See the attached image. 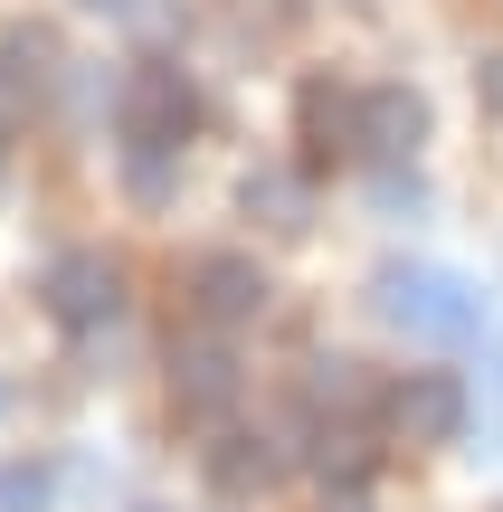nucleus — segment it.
Instances as JSON below:
<instances>
[{
  "instance_id": "f257e3e1",
  "label": "nucleus",
  "mask_w": 503,
  "mask_h": 512,
  "mask_svg": "<svg viewBox=\"0 0 503 512\" xmlns=\"http://www.w3.org/2000/svg\"><path fill=\"white\" fill-rule=\"evenodd\" d=\"M371 313L409 342H475L485 332V294L447 266H380L371 275Z\"/></svg>"
},
{
  "instance_id": "f03ea898",
  "label": "nucleus",
  "mask_w": 503,
  "mask_h": 512,
  "mask_svg": "<svg viewBox=\"0 0 503 512\" xmlns=\"http://www.w3.org/2000/svg\"><path fill=\"white\" fill-rule=\"evenodd\" d=\"M38 304H48L76 342H86V332H114L124 323V266H114L105 247H67V256H48V275H38Z\"/></svg>"
},
{
  "instance_id": "7ed1b4c3",
  "label": "nucleus",
  "mask_w": 503,
  "mask_h": 512,
  "mask_svg": "<svg viewBox=\"0 0 503 512\" xmlns=\"http://www.w3.org/2000/svg\"><path fill=\"white\" fill-rule=\"evenodd\" d=\"M114 114H124V143L181 152L190 133H200V86H190L181 67H162V57H143V67L124 76V95H114Z\"/></svg>"
},
{
  "instance_id": "20e7f679",
  "label": "nucleus",
  "mask_w": 503,
  "mask_h": 512,
  "mask_svg": "<svg viewBox=\"0 0 503 512\" xmlns=\"http://www.w3.org/2000/svg\"><path fill=\"white\" fill-rule=\"evenodd\" d=\"M238 351H228V332H190V342H171V408H181L190 427H228L238 418Z\"/></svg>"
},
{
  "instance_id": "39448f33",
  "label": "nucleus",
  "mask_w": 503,
  "mask_h": 512,
  "mask_svg": "<svg viewBox=\"0 0 503 512\" xmlns=\"http://www.w3.org/2000/svg\"><path fill=\"white\" fill-rule=\"evenodd\" d=\"M266 304H276V285H266L257 256L219 247V256H200V266H190V313H200L209 332H247Z\"/></svg>"
},
{
  "instance_id": "423d86ee",
  "label": "nucleus",
  "mask_w": 503,
  "mask_h": 512,
  "mask_svg": "<svg viewBox=\"0 0 503 512\" xmlns=\"http://www.w3.org/2000/svg\"><path fill=\"white\" fill-rule=\"evenodd\" d=\"M390 418H399V437H409V446H456L475 427V399H466L456 370H418V380L390 389Z\"/></svg>"
},
{
  "instance_id": "0eeeda50",
  "label": "nucleus",
  "mask_w": 503,
  "mask_h": 512,
  "mask_svg": "<svg viewBox=\"0 0 503 512\" xmlns=\"http://www.w3.org/2000/svg\"><path fill=\"white\" fill-rule=\"evenodd\" d=\"M295 133H304V162L361 152V95L333 86V76H304V86H295Z\"/></svg>"
},
{
  "instance_id": "6e6552de",
  "label": "nucleus",
  "mask_w": 503,
  "mask_h": 512,
  "mask_svg": "<svg viewBox=\"0 0 503 512\" xmlns=\"http://www.w3.org/2000/svg\"><path fill=\"white\" fill-rule=\"evenodd\" d=\"M418 143H428L418 86H361V162H409Z\"/></svg>"
},
{
  "instance_id": "1a4fd4ad",
  "label": "nucleus",
  "mask_w": 503,
  "mask_h": 512,
  "mask_svg": "<svg viewBox=\"0 0 503 512\" xmlns=\"http://www.w3.org/2000/svg\"><path fill=\"white\" fill-rule=\"evenodd\" d=\"M380 408V380L361 361H304V418H371Z\"/></svg>"
},
{
  "instance_id": "9d476101",
  "label": "nucleus",
  "mask_w": 503,
  "mask_h": 512,
  "mask_svg": "<svg viewBox=\"0 0 503 512\" xmlns=\"http://www.w3.org/2000/svg\"><path fill=\"white\" fill-rule=\"evenodd\" d=\"M57 67H67V57H57L48 29H0V86H10V95H29V105H38V95L57 86Z\"/></svg>"
},
{
  "instance_id": "9b49d317",
  "label": "nucleus",
  "mask_w": 503,
  "mask_h": 512,
  "mask_svg": "<svg viewBox=\"0 0 503 512\" xmlns=\"http://www.w3.org/2000/svg\"><path fill=\"white\" fill-rule=\"evenodd\" d=\"M304 465H314V475L333 484V494H361L380 456L361 446V427H333V418H323V427H314V446H304Z\"/></svg>"
},
{
  "instance_id": "f8f14e48",
  "label": "nucleus",
  "mask_w": 503,
  "mask_h": 512,
  "mask_svg": "<svg viewBox=\"0 0 503 512\" xmlns=\"http://www.w3.org/2000/svg\"><path fill=\"white\" fill-rule=\"evenodd\" d=\"M304 209H314V200H304V181H295V171H257V181H247V219H257V228H276V238H304V228H314Z\"/></svg>"
},
{
  "instance_id": "ddd939ff",
  "label": "nucleus",
  "mask_w": 503,
  "mask_h": 512,
  "mask_svg": "<svg viewBox=\"0 0 503 512\" xmlns=\"http://www.w3.org/2000/svg\"><path fill=\"white\" fill-rule=\"evenodd\" d=\"M171 190H181V152L124 143V200H133V209H171Z\"/></svg>"
},
{
  "instance_id": "4468645a",
  "label": "nucleus",
  "mask_w": 503,
  "mask_h": 512,
  "mask_svg": "<svg viewBox=\"0 0 503 512\" xmlns=\"http://www.w3.org/2000/svg\"><path fill=\"white\" fill-rule=\"evenodd\" d=\"M48 494H57V465H38V456L0 465V512H48Z\"/></svg>"
},
{
  "instance_id": "2eb2a0df",
  "label": "nucleus",
  "mask_w": 503,
  "mask_h": 512,
  "mask_svg": "<svg viewBox=\"0 0 503 512\" xmlns=\"http://www.w3.org/2000/svg\"><path fill=\"white\" fill-rule=\"evenodd\" d=\"M371 200L390 209V219H418V200H428V190H418V181H409V171H399V162H380V181H371Z\"/></svg>"
},
{
  "instance_id": "dca6fc26",
  "label": "nucleus",
  "mask_w": 503,
  "mask_h": 512,
  "mask_svg": "<svg viewBox=\"0 0 503 512\" xmlns=\"http://www.w3.org/2000/svg\"><path fill=\"white\" fill-rule=\"evenodd\" d=\"M475 95H485V114L503 124V48H485V57H475Z\"/></svg>"
},
{
  "instance_id": "f3484780",
  "label": "nucleus",
  "mask_w": 503,
  "mask_h": 512,
  "mask_svg": "<svg viewBox=\"0 0 503 512\" xmlns=\"http://www.w3.org/2000/svg\"><path fill=\"white\" fill-rule=\"evenodd\" d=\"M19 133H29V95H10V86H0V152H10Z\"/></svg>"
},
{
  "instance_id": "a211bd4d",
  "label": "nucleus",
  "mask_w": 503,
  "mask_h": 512,
  "mask_svg": "<svg viewBox=\"0 0 503 512\" xmlns=\"http://www.w3.org/2000/svg\"><path fill=\"white\" fill-rule=\"evenodd\" d=\"M494 437H503V342H494Z\"/></svg>"
},
{
  "instance_id": "6ab92c4d",
  "label": "nucleus",
  "mask_w": 503,
  "mask_h": 512,
  "mask_svg": "<svg viewBox=\"0 0 503 512\" xmlns=\"http://www.w3.org/2000/svg\"><path fill=\"white\" fill-rule=\"evenodd\" d=\"M86 10H105V19H133V10H143V0H86Z\"/></svg>"
},
{
  "instance_id": "aec40b11",
  "label": "nucleus",
  "mask_w": 503,
  "mask_h": 512,
  "mask_svg": "<svg viewBox=\"0 0 503 512\" xmlns=\"http://www.w3.org/2000/svg\"><path fill=\"white\" fill-rule=\"evenodd\" d=\"M323 512H361V494H342V503H323Z\"/></svg>"
},
{
  "instance_id": "412c9836",
  "label": "nucleus",
  "mask_w": 503,
  "mask_h": 512,
  "mask_svg": "<svg viewBox=\"0 0 503 512\" xmlns=\"http://www.w3.org/2000/svg\"><path fill=\"white\" fill-rule=\"evenodd\" d=\"M143 512H152V503H143Z\"/></svg>"
}]
</instances>
